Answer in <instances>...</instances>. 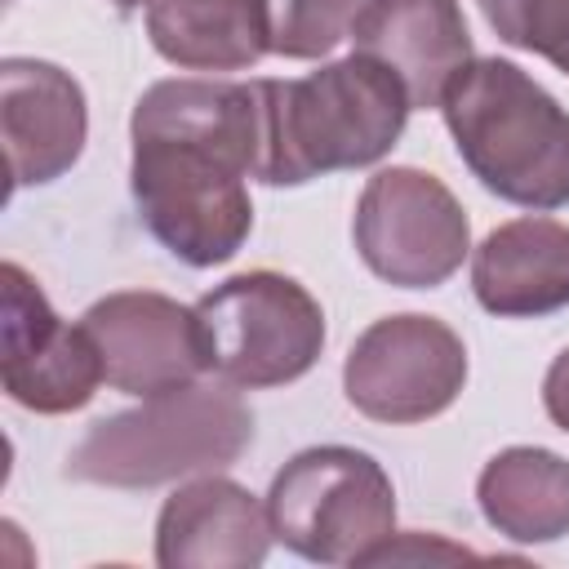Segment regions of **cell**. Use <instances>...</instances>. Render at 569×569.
Masks as SVG:
<instances>
[{
    "label": "cell",
    "instance_id": "obj_5",
    "mask_svg": "<svg viewBox=\"0 0 569 569\" xmlns=\"http://www.w3.org/2000/svg\"><path fill=\"white\" fill-rule=\"evenodd\" d=\"M267 516L293 556L365 565L396 533V489L378 458L347 445H316L271 476Z\"/></svg>",
    "mask_w": 569,
    "mask_h": 569
},
{
    "label": "cell",
    "instance_id": "obj_9",
    "mask_svg": "<svg viewBox=\"0 0 569 569\" xmlns=\"http://www.w3.org/2000/svg\"><path fill=\"white\" fill-rule=\"evenodd\" d=\"M0 382L31 413H76L107 382L84 325H67L44 289L18 267H0Z\"/></svg>",
    "mask_w": 569,
    "mask_h": 569
},
{
    "label": "cell",
    "instance_id": "obj_8",
    "mask_svg": "<svg viewBox=\"0 0 569 569\" xmlns=\"http://www.w3.org/2000/svg\"><path fill=\"white\" fill-rule=\"evenodd\" d=\"M467 382V347L436 316H382L347 351L342 391L373 422H427Z\"/></svg>",
    "mask_w": 569,
    "mask_h": 569
},
{
    "label": "cell",
    "instance_id": "obj_6",
    "mask_svg": "<svg viewBox=\"0 0 569 569\" xmlns=\"http://www.w3.org/2000/svg\"><path fill=\"white\" fill-rule=\"evenodd\" d=\"M204 369L231 387L298 382L325 347V311L280 271H240L196 302Z\"/></svg>",
    "mask_w": 569,
    "mask_h": 569
},
{
    "label": "cell",
    "instance_id": "obj_18",
    "mask_svg": "<svg viewBox=\"0 0 569 569\" xmlns=\"http://www.w3.org/2000/svg\"><path fill=\"white\" fill-rule=\"evenodd\" d=\"M489 31L569 76V0H476Z\"/></svg>",
    "mask_w": 569,
    "mask_h": 569
},
{
    "label": "cell",
    "instance_id": "obj_10",
    "mask_svg": "<svg viewBox=\"0 0 569 569\" xmlns=\"http://www.w3.org/2000/svg\"><path fill=\"white\" fill-rule=\"evenodd\" d=\"M80 325L89 329L107 387L124 396H164L196 382L204 369V342L196 307H182L151 289H120L98 298Z\"/></svg>",
    "mask_w": 569,
    "mask_h": 569
},
{
    "label": "cell",
    "instance_id": "obj_3",
    "mask_svg": "<svg viewBox=\"0 0 569 569\" xmlns=\"http://www.w3.org/2000/svg\"><path fill=\"white\" fill-rule=\"evenodd\" d=\"M462 164L507 204H569V111L507 58H471L440 98Z\"/></svg>",
    "mask_w": 569,
    "mask_h": 569
},
{
    "label": "cell",
    "instance_id": "obj_15",
    "mask_svg": "<svg viewBox=\"0 0 569 569\" xmlns=\"http://www.w3.org/2000/svg\"><path fill=\"white\" fill-rule=\"evenodd\" d=\"M147 36L182 71H244L271 53L262 0H151Z\"/></svg>",
    "mask_w": 569,
    "mask_h": 569
},
{
    "label": "cell",
    "instance_id": "obj_12",
    "mask_svg": "<svg viewBox=\"0 0 569 569\" xmlns=\"http://www.w3.org/2000/svg\"><path fill=\"white\" fill-rule=\"evenodd\" d=\"M267 507L227 476H200L164 498L156 520L160 569H258L271 551Z\"/></svg>",
    "mask_w": 569,
    "mask_h": 569
},
{
    "label": "cell",
    "instance_id": "obj_16",
    "mask_svg": "<svg viewBox=\"0 0 569 569\" xmlns=\"http://www.w3.org/2000/svg\"><path fill=\"white\" fill-rule=\"evenodd\" d=\"M485 520L511 542H556L569 533V462L551 449L511 445L476 480Z\"/></svg>",
    "mask_w": 569,
    "mask_h": 569
},
{
    "label": "cell",
    "instance_id": "obj_11",
    "mask_svg": "<svg viewBox=\"0 0 569 569\" xmlns=\"http://www.w3.org/2000/svg\"><path fill=\"white\" fill-rule=\"evenodd\" d=\"M84 133V89L62 67L40 58L0 62V142L13 191L62 178L80 160Z\"/></svg>",
    "mask_w": 569,
    "mask_h": 569
},
{
    "label": "cell",
    "instance_id": "obj_2",
    "mask_svg": "<svg viewBox=\"0 0 569 569\" xmlns=\"http://www.w3.org/2000/svg\"><path fill=\"white\" fill-rule=\"evenodd\" d=\"M262 102L258 182L298 187L338 169L378 164L413 111L405 84L382 62L351 53L302 80H253Z\"/></svg>",
    "mask_w": 569,
    "mask_h": 569
},
{
    "label": "cell",
    "instance_id": "obj_1",
    "mask_svg": "<svg viewBox=\"0 0 569 569\" xmlns=\"http://www.w3.org/2000/svg\"><path fill=\"white\" fill-rule=\"evenodd\" d=\"M129 191L142 227L187 267H218L253 231L244 178L258 173V84L156 80L129 116Z\"/></svg>",
    "mask_w": 569,
    "mask_h": 569
},
{
    "label": "cell",
    "instance_id": "obj_7",
    "mask_svg": "<svg viewBox=\"0 0 569 569\" xmlns=\"http://www.w3.org/2000/svg\"><path fill=\"white\" fill-rule=\"evenodd\" d=\"M351 240L378 280L396 289H436L462 267L471 227L458 196L436 173L391 164L365 182Z\"/></svg>",
    "mask_w": 569,
    "mask_h": 569
},
{
    "label": "cell",
    "instance_id": "obj_17",
    "mask_svg": "<svg viewBox=\"0 0 569 569\" xmlns=\"http://www.w3.org/2000/svg\"><path fill=\"white\" fill-rule=\"evenodd\" d=\"M360 4L365 0H262L271 53L293 58V62L333 53L351 36Z\"/></svg>",
    "mask_w": 569,
    "mask_h": 569
},
{
    "label": "cell",
    "instance_id": "obj_19",
    "mask_svg": "<svg viewBox=\"0 0 569 569\" xmlns=\"http://www.w3.org/2000/svg\"><path fill=\"white\" fill-rule=\"evenodd\" d=\"M542 409H547V418L569 436V347L551 360V369H547V378H542Z\"/></svg>",
    "mask_w": 569,
    "mask_h": 569
},
{
    "label": "cell",
    "instance_id": "obj_4",
    "mask_svg": "<svg viewBox=\"0 0 569 569\" xmlns=\"http://www.w3.org/2000/svg\"><path fill=\"white\" fill-rule=\"evenodd\" d=\"M253 440L249 405L227 387L187 382L138 409L98 418L67 453V476L107 489H151L231 467Z\"/></svg>",
    "mask_w": 569,
    "mask_h": 569
},
{
    "label": "cell",
    "instance_id": "obj_20",
    "mask_svg": "<svg viewBox=\"0 0 569 569\" xmlns=\"http://www.w3.org/2000/svg\"><path fill=\"white\" fill-rule=\"evenodd\" d=\"M116 9H138V4H151V0H111Z\"/></svg>",
    "mask_w": 569,
    "mask_h": 569
},
{
    "label": "cell",
    "instance_id": "obj_14",
    "mask_svg": "<svg viewBox=\"0 0 569 569\" xmlns=\"http://www.w3.org/2000/svg\"><path fill=\"white\" fill-rule=\"evenodd\" d=\"M471 289L489 316L525 320L569 307V227L556 218H511L471 253Z\"/></svg>",
    "mask_w": 569,
    "mask_h": 569
},
{
    "label": "cell",
    "instance_id": "obj_13",
    "mask_svg": "<svg viewBox=\"0 0 569 569\" xmlns=\"http://www.w3.org/2000/svg\"><path fill=\"white\" fill-rule=\"evenodd\" d=\"M356 53L400 76L413 107H440L471 62V31L458 0H365L351 22Z\"/></svg>",
    "mask_w": 569,
    "mask_h": 569
}]
</instances>
